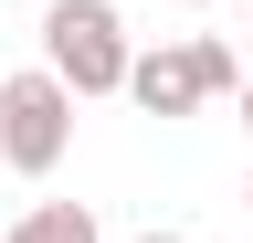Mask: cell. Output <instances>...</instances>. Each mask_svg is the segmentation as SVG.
<instances>
[{"label":"cell","instance_id":"obj_1","mask_svg":"<svg viewBox=\"0 0 253 243\" xmlns=\"http://www.w3.org/2000/svg\"><path fill=\"white\" fill-rule=\"evenodd\" d=\"M126 53H137V43H126V11H116V0H53V11H42V74L63 85V96H116V85H126Z\"/></svg>","mask_w":253,"mask_h":243},{"label":"cell","instance_id":"obj_2","mask_svg":"<svg viewBox=\"0 0 253 243\" xmlns=\"http://www.w3.org/2000/svg\"><path fill=\"white\" fill-rule=\"evenodd\" d=\"M63 159H74V96H63L42 64L0 74V169H21V180H53Z\"/></svg>","mask_w":253,"mask_h":243},{"label":"cell","instance_id":"obj_3","mask_svg":"<svg viewBox=\"0 0 253 243\" xmlns=\"http://www.w3.org/2000/svg\"><path fill=\"white\" fill-rule=\"evenodd\" d=\"M148 116H201V74H190V43H158V53H126V85Z\"/></svg>","mask_w":253,"mask_h":243},{"label":"cell","instance_id":"obj_4","mask_svg":"<svg viewBox=\"0 0 253 243\" xmlns=\"http://www.w3.org/2000/svg\"><path fill=\"white\" fill-rule=\"evenodd\" d=\"M0 243H106V222H95L84 201H32V211H21Z\"/></svg>","mask_w":253,"mask_h":243},{"label":"cell","instance_id":"obj_5","mask_svg":"<svg viewBox=\"0 0 253 243\" xmlns=\"http://www.w3.org/2000/svg\"><path fill=\"white\" fill-rule=\"evenodd\" d=\"M190 74H201V106H211V96H232V85H243V53L221 43V32H190Z\"/></svg>","mask_w":253,"mask_h":243},{"label":"cell","instance_id":"obj_6","mask_svg":"<svg viewBox=\"0 0 253 243\" xmlns=\"http://www.w3.org/2000/svg\"><path fill=\"white\" fill-rule=\"evenodd\" d=\"M232 96H243V127H253V64H243V85H232Z\"/></svg>","mask_w":253,"mask_h":243},{"label":"cell","instance_id":"obj_7","mask_svg":"<svg viewBox=\"0 0 253 243\" xmlns=\"http://www.w3.org/2000/svg\"><path fill=\"white\" fill-rule=\"evenodd\" d=\"M137 243H190V233H169V222H158V233H137Z\"/></svg>","mask_w":253,"mask_h":243},{"label":"cell","instance_id":"obj_8","mask_svg":"<svg viewBox=\"0 0 253 243\" xmlns=\"http://www.w3.org/2000/svg\"><path fill=\"white\" fill-rule=\"evenodd\" d=\"M243 211H253V169H243Z\"/></svg>","mask_w":253,"mask_h":243},{"label":"cell","instance_id":"obj_9","mask_svg":"<svg viewBox=\"0 0 253 243\" xmlns=\"http://www.w3.org/2000/svg\"><path fill=\"white\" fill-rule=\"evenodd\" d=\"M179 11H211V0H179Z\"/></svg>","mask_w":253,"mask_h":243},{"label":"cell","instance_id":"obj_10","mask_svg":"<svg viewBox=\"0 0 253 243\" xmlns=\"http://www.w3.org/2000/svg\"><path fill=\"white\" fill-rule=\"evenodd\" d=\"M243 32H253V0H243Z\"/></svg>","mask_w":253,"mask_h":243}]
</instances>
